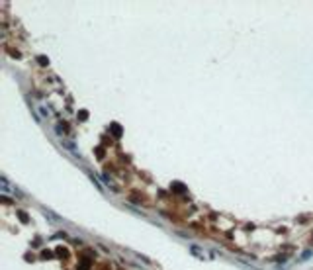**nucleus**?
Here are the masks:
<instances>
[{
  "mask_svg": "<svg viewBox=\"0 0 313 270\" xmlns=\"http://www.w3.org/2000/svg\"><path fill=\"white\" fill-rule=\"evenodd\" d=\"M311 255H313V251H305L303 255H301V260H305V258H309Z\"/></svg>",
  "mask_w": 313,
  "mask_h": 270,
  "instance_id": "obj_1",
  "label": "nucleus"
}]
</instances>
